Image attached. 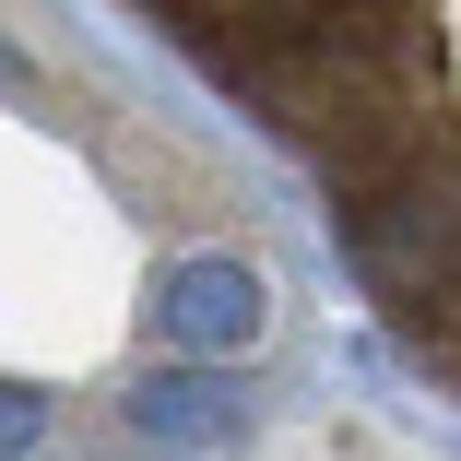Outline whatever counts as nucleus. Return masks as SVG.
Returning <instances> with one entry per match:
<instances>
[{
    "instance_id": "f03ea898",
    "label": "nucleus",
    "mask_w": 461,
    "mask_h": 461,
    "mask_svg": "<svg viewBox=\"0 0 461 461\" xmlns=\"http://www.w3.org/2000/svg\"><path fill=\"white\" fill-rule=\"evenodd\" d=\"M107 142L119 119L71 83L59 36L0 0V449L59 426V379L107 320L154 355L260 343V272L202 237H154Z\"/></svg>"
},
{
    "instance_id": "f257e3e1",
    "label": "nucleus",
    "mask_w": 461,
    "mask_h": 461,
    "mask_svg": "<svg viewBox=\"0 0 461 461\" xmlns=\"http://www.w3.org/2000/svg\"><path fill=\"white\" fill-rule=\"evenodd\" d=\"M308 177L379 331L461 391V0H131Z\"/></svg>"
}]
</instances>
